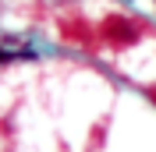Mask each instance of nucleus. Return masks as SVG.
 Listing matches in <instances>:
<instances>
[{
	"instance_id": "1",
	"label": "nucleus",
	"mask_w": 156,
	"mask_h": 152,
	"mask_svg": "<svg viewBox=\"0 0 156 152\" xmlns=\"http://www.w3.org/2000/svg\"><path fill=\"white\" fill-rule=\"evenodd\" d=\"M103 36H107L110 43H117V46L138 43V29L128 25V18H107V21H103Z\"/></svg>"
},
{
	"instance_id": "2",
	"label": "nucleus",
	"mask_w": 156,
	"mask_h": 152,
	"mask_svg": "<svg viewBox=\"0 0 156 152\" xmlns=\"http://www.w3.org/2000/svg\"><path fill=\"white\" fill-rule=\"evenodd\" d=\"M18 57H32V53H11V50H0V64H11V60Z\"/></svg>"
}]
</instances>
